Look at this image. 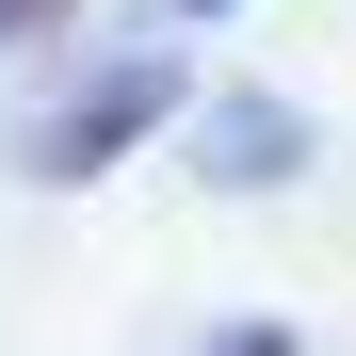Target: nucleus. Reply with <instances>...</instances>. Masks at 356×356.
Wrapping results in <instances>:
<instances>
[{
    "mask_svg": "<svg viewBox=\"0 0 356 356\" xmlns=\"http://www.w3.org/2000/svg\"><path fill=\"white\" fill-rule=\"evenodd\" d=\"M49 17H65V0H0V33H49Z\"/></svg>",
    "mask_w": 356,
    "mask_h": 356,
    "instance_id": "nucleus-1",
    "label": "nucleus"
}]
</instances>
